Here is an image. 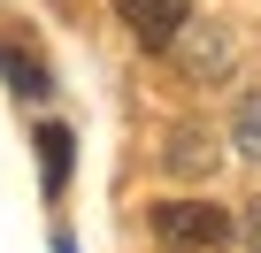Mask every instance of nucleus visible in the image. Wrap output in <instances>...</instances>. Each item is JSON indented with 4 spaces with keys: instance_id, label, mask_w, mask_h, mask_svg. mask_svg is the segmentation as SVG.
<instances>
[{
    "instance_id": "nucleus-1",
    "label": "nucleus",
    "mask_w": 261,
    "mask_h": 253,
    "mask_svg": "<svg viewBox=\"0 0 261 253\" xmlns=\"http://www.w3.org/2000/svg\"><path fill=\"white\" fill-rule=\"evenodd\" d=\"M154 238H162V253H223L238 230H230V215L215 200H162L154 207Z\"/></svg>"
},
{
    "instance_id": "nucleus-3",
    "label": "nucleus",
    "mask_w": 261,
    "mask_h": 253,
    "mask_svg": "<svg viewBox=\"0 0 261 253\" xmlns=\"http://www.w3.org/2000/svg\"><path fill=\"white\" fill-rule=\"evenodd\" d=\"M177 46H185V69H192L200 85H215V77L230 69V54H238V39H230L223 23H185V31H177Z\"/></svg>"
},
{
    "instance_id": "nucleus-7",
    "label": "nucleus",
    "mask_w": 261,
    "mask_h": 253,
    "mask_svg": "<svg viewBox=\"0 0 261 253\" xmlns=\"http://www.w3.org/2000/svg\"><path fill=\"white\" fill-rule=\"evenodd\" d=\"M230 146H238L246 161H261V92H246V100L230 107Z\"/></svg>"
},
{
    "instance_id": "nucleus-4",
    "label": "nucleus",
    "mask_w": 261,
    "mask_h": 253,
    "mask_svg": "<svg viewBox=\"0 0 261 253\" xmlns=\"http://www.w3.org/2000/svg\"><path fill=\"white\" fill-rule=\"evenodd\" d=\"M162 161H169L177 177H207V169H215V146H207V131H177V138L162 146Z\"/></svg>"
},
{
    "instance_id": "nucleus-5",
    "label": "nucleus",
    "mask_w": 261,
    "mask_h": 253,
    "mask_svg": "<svg viewBox=\"0 0 261 253\" xmlns=\"http://www.w3.org/2000/svg\"><path fill=\"white\" fill-rule=\"evenodd\" d=\"M0 77H8V92H23V100L46 92V62H31L23 46H0Z\"/></svg>"
},
{
    "instance_id": "nucleus-8",
    "label": "nucleus",
    "mask_w": 261,
    "mask_h": 253,
    "mask_svg": "<svg viewBox=\"0 0 261 253\" xmlns=\"http://www.w3.org/2000/svg\"><path fill=\"white\" fill-rule=\"evenodd\" d=\"M238 238H246V245L261 253V200H246V222H238Z\"/></svg>"
},
{
    "instance_id": "nucleus-2",
    "label": "nucleus",
    "mask_w": 261,
    "mask_h": 253,
    "mask_svg": "<svg viewBox=\"0 0 261 253\" xmlns=\"http://www.w3.org/2000/svg\"><path fill=\"white\" fill-rule=\"evenodd\" d=\"M115 16L130 23L139 46H177V31L192 23V0H115Z\"/></svg>"
},
{
    "instance_id": "nucleus-6",
    "label": "nucleus",
    "mask_w": 261,
    "mask_h": 253,
    "mask_svg": "<svg viewBox=\"0 0 261 253\" xmlns=\"http://www.w3.org/2000/svg\"><path fill=\"white\" fill-rule=\"evenodd\" d=\"M69 131H62V123H46V131H39V169H46V192H62L69 184Z\"/></svg>"
}]
</instances>
